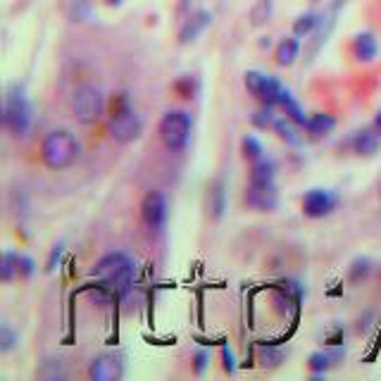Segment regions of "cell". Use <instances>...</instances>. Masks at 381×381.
I'll return each instance as SVG.
<instances>
[{
  "label": "cell",
  "mask_w": 381,
  "mask_h": 381,
  "mask_svg": "<svg viewBox=\"0 0 381 381\" xmlns=\"http://www.w3.org/2000/svg\"><path fill=\"white\" fill-rule=\"evenodd\" d=\"M62 253H65V244H55L53 248H50V255H48V262H45V272H55V267L60 264V257Z\"/></svg>",
  "instance_id": "cell-35"
},
{
  "label": "cell",
  "mask_w": 381,
  "mask_h": 381,
  "mask_svg": "<svg viewBox=\"0 0 381 381\" xmlns=\"http://www.w3.org/2000/svg\"><path fill=\"white\" fill-rule=\"evenodd\" d=\"M317 24H320V15L317 13H305L300 15L296 22H293V36L303 38V36H310L315 31Z\"/></svg>",
  "instance_id": "cell-26"
},
{
  "label": "cell",
  "mask_w": 381,
  "mask_h": 381,
  "mask_svg": "<svg viewBox=\"0 0 381 381\" xmlns=\"http://www.w3.org/2000/svg\"><path fill=\"white\" fill-rule=\"evenodd\" d=\"M372 126H374V129H377L379 134H381V110H379L377 114H374V122H372Z\"/></svg>",
  "instance_id": "cell-37"
},
{
  "label": "cell",
  "mask_w": 381,
  "mask_h": 381,
  "mask_svg": "<svg viewBox=\"0 0 381 381\" xmlns=\"http://www.w3.org/2000/svg\"><path fill=\"white\" fill-rule=\"evenodd\" d=\"M17 276H20V253L5 251L3 260H0V279H3V284H13Z\"/></svg>",
  "instance_id": "cell-22"
},
{
  "label": "cell",
  "mask_w": 381,
  "mask_h": 381,
  "mask_svg": "<svg viewBox=\"0 0 381 381\" xmlns=\"http://www.w3.org/2000/svg\"><path fill=\"white\" fill-rule=\"evenodd\" d=\"M190 131H193V117L186 110H170L163 114L158 124V134L163 146L170 153H181L190 143Z\"/></svg>",
  "instance_id": "cell-5"
},
{
  "label": "cell",
  "mask_w": 381,
  "mask_h": 381,
  "mask_svg": "<svg viewBox=\"0 0 381 381\" xmlns=\"http://www.w3.org/2000/svg\"><path fill=\"white\" fill-rule=\"evenodd\" d=\"M372 272H374L372 260H369V257H357V260H353V264H350V269H348V279L353 281V284H360V281H365Z\"/></svg>",
  "instance_id": "cell-27"
},
{
  "label": "cell",
  "mask_w": 381,
  "mask_h": 381,
  "mask_svg": "<svg viewBox=\"0 0 381 381\" xmlns=\"http://www.w3.org/2000/svg\"><path fill=\"white\" fill-rule=\"evenodd\" d=\"M69 107L79 124H98L107 110V100L96 84H82L74 89Z\"/></svg>",
  "instance_id": "cell-6"
},
{
  "label": "cell",
  "mask_w": 381,
  "mask_h": 381,
  "mask_svg": "<svg viewBox=\"0 0 381 381\" xmlns=\"http://www.w3.org/2000/svg\"><path fill=\"white\" fill-rule=\"evenodd\" d=\"M33 122V107L29 100L27 91L22 84H13L5 94V105H3V126L8 129L10 136L24 138L31 129Z\"/></svg>",
  "instance_id": "cell-4"
},
{
  "label": "cell",
  "mask_w": 381,
  "mask_h": 381,
  "mask_svg": "<svg viewBox=\"0 0 381 381\" xmlns=\"http://www.w3.org/2000/svg\"><path fill=\"white\" fill-rule=\"evenodd\" d=\"M281 94H284V86H281V82L276 77H269V74H267L262 91H260V96L255 98V100L264 107H279Z\"/></svg>",
  "instance_id": "cell-21"
},
{
  "label": "cell",
  "mask_w": 381,
  "mask_h": 381,
  "mask_svg": "<svg viewBox=\"0 0 381 381\" xmlns=\"http://www.w3.org/2000/svg\"><path fill=\"white\" fill-rule=\"evenodd\" d=\"M350 150H353L357 158H374L381 150V134L374 126L355 131L353 138H350Z\"/></svg>",
  "instance_id": "cell-12"
},
{
  "label": "cell",
  "mask_w": 381,
  "mask_h": 381,
  "mask_svg": "<svg viewBox=\"0 0 381 381\" xmlns=\"http://www.w3.org/2000/svg\"><path fill=\"white\" fill-rule=\"evenodd\" d=\"M241 155H244V160L248 165L257 163V160L264 158V146L262 141H260L257 136L253 134H246L244 138H241Z\"/></svg>",
  "instance_id": "cell-23"
},
{
  "label": "cell",
  "mask_w": 381,
  "mask_h": 381,
  "mask_svg": "<svg viewBox=\"0 0 381 381\" xmlns=\"http://www.w3.org/2000/svg\"><path fill=\"white\" fill-rule=\"evenodd\" d=\"M69 17H72V22H89L91 17H94V5H91V0H74L72 10H69Z\"/></svg>",
  "instance_id": "cell-30"
},
{
  "label": "cell",
  "mask_w": 381,
  "mask_h": 381,
  "mask_svg": "<svg viewBox=\"0 0 381 381\" xmlns=\"http://www.w3.org/2000/svg\"><path fill=\"white\" fill-rule=\"evenodd\" d=\"M272 13H274V3L272 0H257L251 10V24L253 27H262L272 20Z\"/></svg>",
  "instance_id": "cell-25"
},
{
  "label": "cell",
  "mask_w": 381,
  "mask_h": 381,
  "mask_svg": "<svg viewBox=\"0 0 381 381\" xmlns=\"http://www.w3.org/2000/svg\"><path fill=\"white\" fill-rule=\"evenodd\" d=\"M345 350L338 348V350H315L313 355L308 357V369L313 377H324V374L336 365V360L343 355Z\"/></svg>",
  "instance_id": "cell-15"
},
{
  "label": "cell",
  "mask_w": 381,
  "mask_h": 381,
  "mask_svg": "<svg viewBox=\"0 0 381 381\" xmlns=\"http://www.w3.org/2000/svg\"><path fill=\"white\" fill-rule=\"evenodd\" d=\"M272 131L276 134V138H281L284 143H288V146H298L300 141H303V136H300V126L296 122H291V119L286 117H276L274 124H272Z\"/></svg>",
  "instance_id": "cell-19"
},
{
  "label": "cell",
  "mask_w": 381,
  "mask_h": 381,
  "mask_svg": "<svg viewBox=\"0 0 381 381\" xmlns=\"http://www.w3.org/2000/svg\"><path fill=\"white\" fill-rule=\"evenodd\" d=\"M341 195L331 188H310L305 190V195L300 198V210L308 219H324L338 210Z\"/></svg>",
  "instance_id": "cell-7"
},
{
  "label": "cell",
  "mask_w": 381,
  "mask_h": 381,
  "mask_svg": "<svg viewBox=\"0 0 381 381\" xmlns=\"http://www.w3.org/2000/svg\"><path fill=\"white\" fill-rule=\"evenodd\" d=\"M222 367L227 374H234L236 372V362H234V353L229 345H222Z\"/></svg>",
  "instance_id": "cell-36"
},
{
  "label": "cell",
  "mask_w": 381,
  "mask_h": 381,
  "mask_svg": "<svg viewBox=\"0 0 381 381\" xmlns=\"http://www.w3.org/2000/svg\"><path fill=\"white\" fill-rule=\"evenodd\" d=\"M313 3H320V0H313Z\"/></svg>",
  "instance_id": "cell-38"
},
{
  "label": "cell",
  "mask_w": 381,
  "mask_h": 381,
  "mask_svg": "<svg viewBox=\"0 0 381 381\" xmlns=\"http://www.w3.org/2000/svg\"><path fill=\"white\" fill-rule=\"evenodd\" d=\"M336 117L329 112H313L308 117V122H305L303 131L308 134L310 141H322V138L331 136L334 129H336Z\"/></svg>",
  "instance_id": "cell-13"
},
{
  "label": "cell",
  "mask_w": 381,
  "mask_h": 381,
  "mask_svg": "<svg viewBox=\"0 0 381 381\" xmlns=\"http://www.w3.org/2000/svg\"><path fill=\"white\" fill-rule=\"evenodd\" d=\"M350 55L355 57V62L360 65H369L379 57V38L372 31H360L350 41Z\"/></svg>",
  "instance_id": "cell-11"
},
{
  "label": "cell",
  "mask_w": 381,
  "mask_h": 381,
  "mask_svg": "<svg viewBox=\"0 0 381 381\" xmlns=\"http://www.w3.org/2000/svg\"><path fill=\"white\" fill-rule=\"evenodd\" d=\"M89 377L94 381H119L124 377V360L117 353H100L91 360Z\"/></svg>",
  "instance_id": "cell-10"
},
{
  "label": "cell",
  "mask_w": 381,
  "mask_h": 381,
  "mask_svg": "<svg viewBox=\"0 0 381 381\" xmlns=\"http://www.w3.org/2000/svg\"><path fill=\"white\" fill-rule=\"evenodd\" d=\"M300 55V41L298 36H288V38H281L279 45L274 50V62L279 67H291L293 62L298 60Z\"/></svg>",
  "instance_id": "cell-17"
},
{
  "label": "cell",
  "mask_w": 381,
  "mask_h": 381,
  "mask_svg": "<svg viewBox=\"0 0 381 381\" xmlns=\"http://www.w3.org/2000/svg\"><path fill=\"white\" fill-rule=\"evenodd\" d=\"M17 341H20V336H17V331L10 324H3L0 327V353L8 355L10 350L17 345Z\"/></svg>",
  "instance_id": "cell-32"
},
{
  "label": "cell",
  "mask_w": 381,
  "mask_h": 381,
  "mask_svg": "<svg viewBox=\"0 0 381 381\" xmlns=\"http://www.w3.org/2000/svg\"><path fill=\"white\" fill-rule=\"evenodd\" d=\"M248 181L251 184H274L276 181V163L272 158H262L251 165L248 172Z\"/></svg>",
  "instance_id": "cell-18"
},
{
  "label": "cell",
  "mask_w": 381,
  "mask_h": 381,
  "mask_svg": "<svg viewBox=\"0 0 381 381\" xmlns=\"http://www.w3.org/2000/svg\"><path fill=\"white\" fill-rule=\"evenodd\" d=\"M107 117H110L107 131H110V138H112L114 143H119V146H129V143H134L141 138L143 119H141V114L134 110V105H131L129 94L119 91V94L110 96Z\"/></svg>",
  "instance_id": "cell-1"
},
{
  "label": "cell",
  "mask_w": 381,
  "mask_h": 381,
  "mask_svg": "<svg viewBox=\"0 0 381 381\" xmlns=\"http://www.w3.org/2000/svg\"><path fill=\"white\" fill-rule=\"evenodd\" d=\"M244 200H246V205L255 212H274L276 207H279L276 181L274 184H251L248 181Z\"/></svg>",
  "instance_id": "cell-9"
},
{
  "label": "cell",
  "mask_w": 381,
  "mask_h": 381,
  "mask_svg": "<svg viewBox=\"0 0 381 381\" xmlns=\"http://www.w3.org/2000/svg\"><path fill=\"white\" fill-rule=\"evenodd\" d=\"M36 274V262H33L31 255H24V253H20V279H31V276Z\"/></svg>",
  "instance_id": "cell-33"
},
{
  "label": "cell",
  "mask_w": 381,
  "mask_h": 381,
  "mask_svg": "<svg viewBox=\"0 0 381 381\" xmlns=\"http://www.w3.org/2000/svg\"><path fill=\"white\" fill-rule=\"evenodd\" d=\"M227 210V188H224V179H215L207 188V212L210 217L219 222Z\"/></svg>",
  "instance_id": "cell-14"
},
{
  "label": "cell",
  "mask_w": 381,
  "mask_h": 381,
  "mask_svg": "<svg viewBox=\"0 0 381 381\" xmlns=\"http://www.w3.org/2000/svg\"><path fill=\"white\" fill-rule=\"evenodd\" d=\"M96 279L103 281V286L112 288L117 296H126L129 293L131 284H134V276H136V262L134 257H129L122 251H114L103 255L96 262L94 272Z\"/></svg>",
  "instance_id": "cell-3"
},
{
  "label": "cell",
  "mask_w": 381,
  "mask_h": 381,
  "mask_svg": "<svg viewBox=\"0 0 381 381\" xmlns=\"http://www.w3.org/2000/svg\"><path fill=\"white\" fill-rule=\"evenodd\" d=\"M257 362L264 369H276L284 362V350L276 348V345H262V348L257 350Z\"/></svg>",
  "instance_id": "cell-24"
},
{
  "label": "cell",
  "mask_w": 381,
  "mask_h": 381,
  "mask_svg": "<svg viewBox=\"0 0 381 381\" xmlns=\"http://www.w3.org/2000/svg\"><path fill=\"white\" fill-rule=\"evenodd\" d=\"M279 107L284 110V114L291 122H296L300 129L305 126V122H308V117L310 114H305V110H303V105L293 98V94L288 89H284V94H281V100H279Z\"/></svg>",
  "instance_id": "cell-20"
},
{
  "label": "cell",
  "mask_w": 381,
  "mask_h": 381,
  "mask_svg": "<svg viewBox=\"0 0 381 381\" xmlns=\"http://www.w3.org/2000/svg\"><path fill=\"white\" fill-rule=\"evenodd\" d=\"M190 362H193V374L195 377H203V372H205V367L210 365V355L205 353V350H195L193 357H190Z\"/></svg>",
  "instance_id": "cell-34"
},
{
  "label": "cell",
  "mask_w": 381,
  "mask_h": 381,
  "mask_svg": "<svg viewBox=\"0 0 381 381\" xmlns=\"http://www.w3.org/2000/svg\"><path fill=\"white\" fill-rule=\"evenodd\" d=\"M210 22H212V17H210V13H205V10H200V13H195L193 17H188L186 24H184L181 31H179V43L186 45L190 41H195V38L210 27Z\"/></svg>",
  "instance_id": "cell-16"
},
{
  "label": "cell",
  "mask_w": 381,
  "mask_h": 381,
  "mask_svg": "<svg viewBox=\"0 0 381 381\" xmlns=\"http://www.w3.org/2000/svg\"><path fill=\"white\" fill-rule=\"evenodd\" d=\"M167 217H170V205H167V195L163 190L153 188L143 195L141 200V222L146 224L150 232H163L167 227Z\"/></svg>",
  "instance_id": "cell-8"
},
{
  "label": "cell",
  "mask_w": 381,
  "mask_h": 381,
  "mask_svg": "<svg viewBox=\"0 0 381 381\" xmlns=\"http://www.w3.org/2000/svg\"><path fill=\"white\" fill-rule=\"evenodd\" d=\"M82 155V143L69 129H53L41 141V163L50 172L69 170Z\"/></svg>",
  "instance_id": "cell-2"
},
{
  "label": "cell",
  "mask_w": 381,
  "mask_h": 381,
  "mask_svg": "<svg viewBox=\"0 0 381 381\" xmlns=\"http://www.w3.org/2000/svg\"><path fill=\"white\" fill-rule=\"evenodd\" d=\"M172 91H174L181 100H190V98H195V94H198V82H195L193 77H181L179 82H174Z\"/></svg>",
  "instance_id": "cell-28"
},
{
  "label": "cell",
  "mask_w": 381,
  "mask_h": 381,
  "mask_svg": "<svg viewBox=\"0 0 381 381\" xmlns=\"http://www.w3.org/2000/svg\"><path fill=\"white\" fill-rule=\"evenodd\" d=\"M274 119H276V114H274V107H260L255 114L251 117V122L253 126H257V129H272V124H274Z\"/></svg>",
  "instance_id": "cell-31"
},
{
  "label": "cell",
  "mask_w": 381,
  "mask_h": 381,
  "mask_svg": "<svg viewBox=\"0 0 381 381\" xmlns=\"http://www.w3.org/2000/svg\"><path fill=\"white\" fill-rule=\"evenodd\" d=\"M264 79H267V74L257 72V69H248V72L244 74V84H246L248 94H251L253 98L260 96V91H262V86H264Z\"/></svg>",
  "instance_id": "cell-29"
}]
</instances>
